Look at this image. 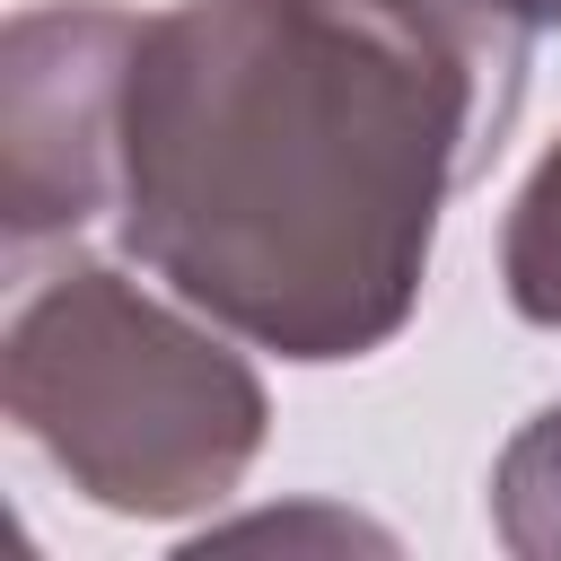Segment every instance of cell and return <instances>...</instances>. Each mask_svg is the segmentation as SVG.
I'll list each match as a JSON object with an SVG mask.
<instances>
[{"instance_id": "6da1fadb", "label": "cell", "mask_w": 561, "mask_h": 561, "mask_svg": "<svg viewBox=\"0 0 561 561\" xmlns=\"http://www.w3.org/2000/svg\"><path fill=\"white\" fill-rule=\"evenodd\" d=\"M543 0H175L140 18L114 237L298 368L386 351L500 158Z\"/></svg>"}, {"instance_id": "7a4b0ae2", "label": "cell", "mask_w": 561, "mask_h": 561, "mask_svg": "<svg viewBox=\"0 0 561 561\" xmlns=\"http://www.w3.org/2000/svg\"><path fill=\"white\" fill-rule=\"evenodd\" d=\"M193 316L114 263H70L9 316L0 403L105 517H202L263 456L272 394Z\"/></svg>"}, {"instance_id": "3957f363", "label": "cell", "mask_w": 561, "mask_h": 561, "mask_svg": "<svg viewBox=\"0 0 561 561\" xmlns=\"http://www.w3.org/2000/svg\"><path fill=\"white\" fill-rule=\"evenodd\" d=\"M140 18L114 0H44L0 35V228L9 245L79 237L123 193V88Z\"/></svg>"}, {"instance_id": "277c9868", "label": "cell", "mask_w": 561, "mask_h": 561, "mask_svg": "<svg viewBox=\"0 0 561 561\" xmlns=\"http://www.w3.org/2000/svg\"><path fill=\"white\" fill-rule=\"evenodd\" d=\"M491 535L517 561H561V403H543L491 465Z\"/></svg>"}, {"instance_id": "5b68a950", "label": "cell", "mask_w": 561, "mask_h": 561, "mask_svg": "<svg viewBox=\"0 0 561 561\" xmlns=\"http://www.w3.org/2000/svg\"><path fill=\"white\" fill-rule=\"evenodd\" d=\"M500 280H508V307H517L526 324L561 333V140L535 158V175H526L517 202H508Z\"/></svg>"}, {"instance_id": "8992f818", "label": "cell", "mask_w": 561, "mask_h": 561, "mask_svg": "<svg viewBox=\"0 0 561 561\" xmlns=\"http://www.w3.org/2000/svg\"><path fill=\"white\" fill-rule=\"evenodd\" d=\"M543 26H561V0H543Z\"/></svg>"}]
</instances>
